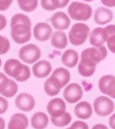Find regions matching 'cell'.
<instances>
[{
    "instance_id": "cell-34",
    "label": "cell",
    "mask_w": 115,
    "mask_h": 129,
    "mask_svg": "<svg viewBox=\"0 0 115 129\" xmlns=\"http://www.w3.org/2000/svg\"><path fill=\"white\" fill-rule=\"evenodd\" d=\"M6 24H7V20H6V17L3 14H0V31L3 30L6 28Z\"/></svg>"
},
{
    "instance_id": "cell-32",
    "label": "cell",
    "mask_w": 115,
    "mask_h": 129,
    "mask_svg": "<svg viewBox=\"0 0 115 129\" xmlns=\"http://www.w3.org/2000/svg\"><path fill=\"white\" fill-rule=\"evenodd\" d=\"M66 129H88V125L83 121H75L72 124L71 127Z\"/></svg>"
},
{
    "instance_id": "cell-10",
    "label": "cell",
    "mask_w": 115,
    "mask_h": 129,
    "mask_svg": "<svg viewBox=\"0 0 115 129\" xmlns=\"http://www.w3.org/2000/svg\"><path fill=\"white\" fill-rule=\"evenodd\" d=\"M99 88L102 93L115 99V76L105 75L99 81Z\"/></svg>"
},
{
    "instance_id": "cell-27",
    "label": "cell",
    "mask_w": 115,
    "mask_h": 129,
    "mask_svg": "<svg viewBox=\"0 0 115 129\" xmlns=\"http://www.w3.org/2000/svg\"><path fill=\"white\" fill-rule=\"evenodd\" d=\"M108 33L107 47L112 53L115 54V25L110 24L105 28Z\"/></svg>"
},
{
    "instance_id": "cell-7",
    "label": "cell",
    "mask_w": 115,
    "mask_h": 129,
    "mask_svg": "<svg viewBox=\"0 0 115 129\" xmlns=\"http://www.w3.org/2000/svg\"><path fill=\"white\" fill-rule=\"evenodd\" d=\"M93 106L94 110L97 115L100 117H106L113 111L114 103L107 97L99 96L94 101Z\"/></svg>"
},
{
    "instance_id": "cell-3",
    "label": "cell",
    "mask_w": 115,
    "mask_h": 129,
    "mask_svg": "<svg viewBox=\"0 0 115 129\" xmlns=\"http://www.w3.org/2000/svg\"><path fill=\"white\" fill-rule=\"evenodd\" d=\"M68 13L73 20L86 21L89 20L92 15V8L87 3L76 1L69 6Z\"/></svg>"
},
{
    "instance_id": "cell-38",
    "label": "cell",
    "mask_w": 115,
    "mask_h": 129,
    "mask_svg": "<svg viewBox=\"0 0 115 129\" xmlns=\"http://www.w3.org/2000/svg\"><path fill=\"white\" fill-rule=\"evenodd\" d=\"M5 126H6V124H5L4 119L0 117V129H5Z\"/></svg>"
},
{
    "instance_id": "cell-14",
    "label": "cell",
    "mask_w": 115,
    "mask_h": 129,
    "mask_svg": "<svg viewBox=\"0 0 115 129\" xmlns=\"http://www.w3.org/2000/svg\"><path fill=\"white\" fill-rule=\"evenodd\" d=\"M107 39L108 33L105 28H95L89 34V42L94 47L103 46Z\"/></svg>"
},
{
    "instance_id": "cell-25",
    "label": "cell",
    "mask_w": 115,
    "mask_h": 129,
    "mask_svg": "<svg viewBox=\"0 0 115 129\" xmlns=\"http://www.w3.org/2000/svg\"><path fill=\"white\" fill-rule=\"evenodd\" d=\"M51 76L55 77V78H57L61 82L62 87L68 84L70 80V78H71V76H70V73L69 72V70L65 68L56 69L52 73Z\"/></svg>"
},
{
    "instance_id": "cell-24",
    "label": "cell",
    "mask_w": 115,
    "mask_h": 129,
    "mask_svg": "<svg viewBox=\"0 0 115 129\" xmlns=\"http://www.w3.org/2000/svg\"><path fill=\"white\" fill-rule=\"evenodd\" d=\"M50 43L52 46L57 49H64L66 47L68 44L67 36L62 31H56L51 36Z\"/></svg>"
},
{
    "instance_id": "cell-20",
    "label": "cell",
    "mask_w": 115,
    "mask_h": 129,
    "mask_svg": "<svg viewBox=\"0 0 115 129\" xmlns=\"http://www.w3.org/2000/svg\"><path fill=\"white\" fill-rule=\"evenodd\" d=\"M74 113L78 118L86 120L90 118L91 116L92 115V107L89 102L82 101L76 105Z\"/></svg>"
},
{
    "instance_id": "cell-9",
    "label": "cell",
    "mask_w": 115,
    "mask_h": 129,
    "mask_svg": "<svg viewBox=\"0 0 115 129\" xmlns=\"http://www.w3.org/2000/svg\"><path fill=\"white\" fill-rule=\"evenodd\" d=\"M63 97L69 104H74L79 102L83 97V89L80 84L72 83L69 84L63 91Z\"/></svg>"
},
{
    "instance_id": "cell-4",
    "label": "cell",
    "mask_w": 115,
    "mask_h": 129,
    "mask_svg": "<svg viewBox=\"0 0 115 129\" xmlns=\"http://www.w3.org/2000/svg\"><path fill=\"white\" fill-rule=\"evenodd\" d=\"M90 34V28L84 23L74 24L69 32V40L73 46L84 44Z\"/></svg>"
},
{
    "instance_id": "cell-1",
    "label": "cell",
    "mask_w": 115,
    "mask_h": 129,
    "mask_svg": "<svg viewBox=\"0 0 115 129\" xmlns=\"http://www.w3.org/2000/svg\"><path fill=\"white\" fill-rule=\"evenodd\" d=\"M32 22L29 17L23 14H17L10 21V36L15 43L23 44L31 40Z\"/></svg>"
},
{
    "instance_id": "cell-18",
    "label": "cell",
    "mask_w": 115,
    "mask_h": 129,
    "mask_svg": "<svg viewBox=\"0 0 115 129\" xmlns=\"http://www.w3.org/2000/svg\"><path fill=\"white\" fill-rule=\"evenodd\" d=\"M28 127V119L23 113H15L11 117L8 129H27Z\"/></svg>"
},
{
    "instance_id": "cell-26",
    "label": "cell",
    "mask_w": 115,
    "mask_h": 129,
    "mask_svg": "<svg viewBox=\"0 0 115 129\" xmlns=\"http://www.w3.org/2000/svg\"><path fill=\"white\" fill-rule=\"evenodd\" d=\"M50 120H51V123L59 127H62L68 125L72 120V117L70 115L69 113L66 112L62 116L59 117H50Z\"/></svg>"
},
{
    "instance_id": "cell-13",
    "label": "cell",
    "mask_w": 115,
    "mask_h": 129,
    "mask_svg": "<svg viewBox=\"0 0 115 129\" xmlns=\"http://www.w3.org/2000/svg\"><path fill=\"white\" fill-rule=\"evenodd\" d=\"M52 35V28L45 22H40L36 24L33 28V36L38 41H47Z\"/></svg>"
},
{
    "instance_id": "cell-15",
    "label": "cell",
    "mask_w": 115,
    "mask_h": 129,
    "mask_svg": "<svg viewBox=\"0 0 115 129\" xmlns=\"http://www.w3.org/2000/svg\"><path fill=\"white\" fill-rule=\"evenodd\" d=\"M53 27L57 30H66L70 25V19L66 13L59 11L50 19Z\"/></svg>"
},
{
    "instance_id": "cell-36",
    "label": "cell",
    "mask_w": 115,
    "mask_h": 129,
    "mask_svg": "<svg viewBox=\"0 0 115 129\" xmlns=\"http://www.w3.org/2000/svg\"><path fill=\"white\" fill-rule=\"evenodd\" d=\"M109 124L112 129H115V113H113L109 119Z\"/></svg>"
},
{
    "instance_id": "cell-17",
    "label": "cell",
    "mask_w": 115,
    "mask_h": 129,
    "mask_svg": "<svg viewBox=\"0 0 115 129\" xmlns=\"http://www.w3.org/2000/svg\"><path fill=\"white\" fill-rule=\"evenodd\" d=\"M113 19V13L106 7H99L94 12V21L99 24L103 25L110 23Z\"/></svg>"
},
{
    "instance_id": "cell-8",
    "label": "cell",
    "mask_w": 115,
    "mask_h": 129,
    "mask_svg": "<svg viewBox=\"0 0 115 129\" xmlns=\"http://www.w3.org/2000/svg\"><path fill=\"white\" fill-rule=\"evenodd\" d=\"M18 91V85L11 79H9L3 73H0V94L6 98H12Z\"/></svg>"
},
{
    "instance_id": "cell-11",
    "label": "cell",
    "mask_w": 115,
    "mask_h": 129,
    "mask_svg": "<svg viewBox=\"0 0 115 129\" xmlns=\"http://www.w3.org/2000/svg\"><path fill=\"white\" fill-rule=\"evenodd\" d=\"M15 104L20 110L24 112H30L34 109L36 101L33 95L28 93H21L17 96Z\"/></svg>"
},
{
    "instance_id": "cell-35",
    "label": "cell",
    "mask_w": 115,
    "mask_h": 129,
    "mask_svg": "<svg viewBox=\"0 0 115 129\" xmlns=\"http://www.w3.org/2000/svg\"><path fill=\"white\" fill-rule=\"evenodd\" d=\"M101 3L108 7H114L115 0H101Z\"/></svg>"
},
{
    "instance_id": "cell-28",
    "label": "cell",
    "mask_w": 115,
    "mask_h": 129,
    "mask_svg": "<svg viewBox=\"0 0 115 129\" xmlns=\"http://www.w3.org/2000/svg\"><path fill=\"white\" fill-rule=\"evenodd\" d=\"M20 9L24 12H33L38 6V0H17Z\"/></svg>"
},
{
    "instance_id": "cell-21",
    "label": "cell",
    "mask_w": 115,
    "mask_h": 129,
    "mask_svg": "<svg viewBox=\"0 0 115 129\" xmlns=\"http://www.w3.org/2000/svg\"><path fill=\"white\" fill-rule=\"evenodd\" d=\"M96 64L84 58H81L78 64V72L84 77L92 76L96 69Z\"/></svg>"
},
{
    "instance_id": "cell-16",
    "label": "cell",
    "mask_w": 115,
    "mask_h": 129,
    "mask_svg": "<svg viewBox=\"0 0 115 129\" xmlns=\"http://www.w3.org/2000/svg\"><path fill=\"white\" fill-rule=\"evenodd\" d=\"M52 70V66L47 61L42 60L36 62L33 67V75L37 78H46Z\"/></svg>"
},
{
    "instance_id": "cell-39",
    "label": "cell",
    "mask_w": 115,
    "mask_h": 129,
    "mask_svg": "<svg viewBox=\"0 0 115 129\" xmlns=\"http://www.w3.org/2000/svg\"><path fill=\"white\" fill-rule=\"evenodd\" d=\"M83 1H85V2H92L93 0H83Z\"/></svg>"
},
{
    "instance_id": "cell-23",
    "label": "cell",
    "mask_w": 115,
    "mask_h": 129,
    "mask_svg": "<svg viewBox=\"0 0 115 129\" xmlns=\"http://www.w3.org/2000/svg\"><path fill=\"white\" fill-rule=\"evenodd\" d=\"M79 54L76 50L69 49L63 53L62 56V61L64 66L69 68L75 67L78 63Z\"/></svg>"
},
{
    "instance_id": "cell-40",
    "label": "cell",
    "mask_w": 115,
    "mask_h": 129,
    "mask_svg": "<svg viewBox=\"0 0 115 129\" xmlns=\"http://www.w3.org/2000/svg\"><path fill=\"white\" fill-rule=\"evenodd\" d=\"M1 66H2V60L0 58V67H1Z\"/></svg>"
},
{
    "instance_id": "cell-29",
    "label": "cell",
    "mask_w": 115,
    "mask_h": 129,
    "mask_svg": "<svg viewBox=\"0 0 115 129\" xmlns=\"http://www.w3.org/2000/svg\"><path fill=\"white\" fill-rule=\"evenodd\" d=\"M42 7L48 11H53L56 9L62 8L60 0H41Z\"/></svg>"
},
{
    "instance_id": "cell-37",
    "label": "cell",
    "mask_w": 115,
    "mask_h": 129,
    "mask_svg": "<svg viewBox=\"0 0 115 129\" xmlns=\"http://www.w3.org/2000/svg\"><path fill=\"white\" fill-rule=\"evenodd\" d=\"M92 129H109V128L104 124H95V126H93V127Z\"/></svg>"
},
{
    "instance_id": "cell-30",
    "label": "cell",
    "mask_w": 115,
    "mask_h": 129,
    "mask_svg": "<svg viewBox=\"0 0 115 129\" xmlns=\"http://www.w3.org/2000/svg\"><path fill=\"white\" fill-rule=\"evenodd\" d=\"M10 48V43L7 38L0 35V55L5 54Z\"/></svg>"
},
{
    "instance_id": "cell-6",
    "label": "cell",
    "mask_w": 115,
    "mask_h": 129,
    "mask_svg": "<svg viewBox=\"0 0 115 129\" xmlns=\"http://www.w3.org/2000/svg\"><path fill=\"white\" fill-rule=\"evenodd\" d=\"M107 56V50L104 46L93 47L84 50L81 53V58H84L95 64H99Z\"/></svg>"
},
{
    "instance_id": "cell-33",
    "label": "cell",
    "mask_w": 115,
    "mask_h": 129,
    "mask_svg": "<svg viewBox=\"0 0 115 129\" xmlns=\"http://www.w3.org/2000/svg\"><path fill=\"white\" fill-rule=\"evenodd\" d=\"M14 0H0V11H6L10 8Z\"/></svg>"
},
{
    "instance_id": "cell-2",
    "label": "cell",
    "mask_w": 115,
    "mask_h": 129,
    "mask_svg": "<svg viewBox=\"0 0 115 129\" xmlns=\"http://www.w3.org/2000/svg\"><path fill=\"white\" fill-rule=\"evenodd\" d=\"M3 69L5 73L9 76L15 79L18 82L26 81L31 76V71L29 67L14 58H11L6 61Z\"/></svg>"
},
{
    "instance_id": "cell-5",
    "label": "cell",
    "mask_w": 115,
    "mask_h": 129,
    "mask_svg": "<svg viewBox=\"0 0 115 129\" xmlns=\"http://www.w3.org/2000/svg\"><path fill=\"white\" fill-rule=\"evenodd\" d=\"M41 57V51L36 44L29 43L23 46L19 50L20 59L27 64H33L37 61Z\"/></svg>"
},
{
    "instance_id": "cell-19",
    "label": "cell",
    "mask_w": 115,
    "mask_h": 129,
    "mask_svg": "<svg viewBox=\"0 0 115 129\" xmlns=\"http://www.w3.org/2000/svg\"><path fill=\"white\" fill-rule=\"evenodd\" d=\"M43 87L47 95L53 97L59 94L61 89L62 88V85L57 78L54 76H50L44 83Z\"/></svg>"
},
{
    "instance_id": "cell-22",
    "label": "cell",
    "mask_w": 115,
    "mask_h": 129,
    "mask_svg": "<svg viewBox=\"0 0 115 129\" xmlns=\"http://www.w3.org/2000/svg\"><path fill=\"white\" fill-rule=\"evenodd\" d=\"M49 118L46 113L37 112L31 118V125L35 129H44L48 125Z\"/></svg>"
},
{
    "instance_id": "cell-12",
    "label": "cell",
    "mask_w": 115,
    "mask_h": 129,
    "mask_svg": "<svg viewBox=\"0 0 115 129\" xmlns=\"http://www.w3.org/2000/svg\"><path fill=\"white\" fill-rule=\"evenodd\" d=\"M66 105L64 100L60 98H55L50 100L47 106V110L51 117H59L66 111Z\"/></svg>"
},
{
    "instance_id": "cell-31",
    "label": "cell",
    "mask_w": 115,
    "mask_h": 129,
    "mask_svg": "<svg viewBox=\"0 0 115 129\" xmlns=\"http://www.w3.org/2000/svg\"><path fill=\"white\" fill-rule=\"evenodd\" d=\"M9 107V102L3 97L0 96V115L4 114Z\"/></svg>"
}]
</instances>
